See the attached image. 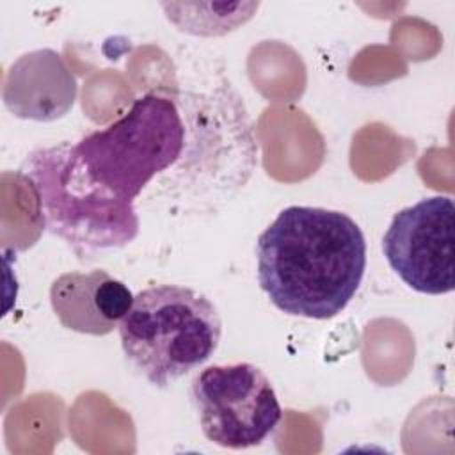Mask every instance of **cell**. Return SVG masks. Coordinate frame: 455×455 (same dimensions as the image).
I'll return each instance as SVG.
<instances>
[{
    "instance_id": "5",
    "label": "cell",
    "mask_w": 455,
    "mask_h": 455,
    "mask_svg": "<svg viewBox=\"0 0 455 455\" xmlns=\"http://www.w3.org/2000/svg\"><path fill=\"white\" fill-rule=\"evenodd\" d=\"M192 402L204 437L229 450L261 444L283 418L270 379L251 363L201 370L192 379Z\"/></svg>"
},
{
    "instance_id": "2",
    "label": "cell",
    "mask_w": 455,
    "mask_h": 455,
    "mask_svg": "<svg viewBox=\"0 0 455 455\" xmlns=\"http://www.w3.org/2000/svg\"><path fill=\"white\" fill-rule=\"evenodd\" d=\"M117 331L132 370L149 384L167 387L213 355L222 322L215 304L197 290L155 284L133 297Z\"/></svg>"
},
{
    "instance_id": "1",
    "label": "cell",
    "mask_w": 455,
    "mask_h": 455,
    "mask_svg": "<svg viewBox=\"0 0 455 455\" xmlns=\"http://www.w3.org/2000/svg\"><path fill=\"white\" fill-rule=\"evenodd\" d=\"M366 268V242L343 212L288 206L256 242V272L270 302L291 316L327 320L355 295Z\"/></svg>"
},
{
    "instance_id": "9",
    "label": "cell",
    "mask_w": 455,
    "mask_h": 455,
    "mask_svg": "<svg viewBox=\"0 0 455 455\" xmlns=\"http://www.w3.org/2000/svg\"><path fill=\"white\" fill-rule=\"evenodd\" d=\"M167 20L192 36H224L247 23L258 11V2L233 4H162Z\"/></svg>"
},
{
    "instance_id": "6",
    "label": "cell",
    "mask_w": 455,
    "mask_h": 455,
    "mask_svg": "<svg viewBox=\"0 0 455 455\" xmlns=\"http://www.w3.org/2000/svg\"><path fill=\"white\" fill-rule=\"evenodd\" d=\"M391 270L412 290L444 295L455 288V204L432 196L400 210L382 238Z\"/></svg>"
},
{
    "instance_id": "7",
    "label": "cell",
    "mask_w": 455,
    "mask_h": 455,
    "mask_svg": "<svg viewBox=\"0 0 455 455\" xmlns=\"http://www.w3.org/2000/svg\"><path fill=\"white\" fill-rule=\"evenodd\" d=\"M76 80L62 57L50 50L21 55L9 69L4 103L18 117L55 121L66 116L76 98Z\"/></svg>"
},
{
    "instance_id": "8",
    "label": "cell",
    "mask_w": 455,
    "mask_h": 455,
    "mask_svg": "<svg viewBox=\"0 0 455 455\" xmlns=\"http://www.w3.org/2000/svg\"><path fill=\"white\" fill-rule=\"evenodd\" d=\"M130 288L105 270L68 272L50 288L52 307L66 329L84 334H108L133 304Z\"/></svg>"
},
{
    "instance_id": "3",
    "label": "cell",
    "mask_w": 455,
    "mask_h": 455,
    "mask_svg": "<svg viewBox=\"0 0 455 455\" xmlns=\"http://www.w3.org/2000/svg\"><path fill=\"white\" fill-rule=\"evenodd\" d=\"M20 171L36 196L43 226L78 256L121 249L139 235L133 203L96 183L71 142L30 151Z\"/></svg>"
},
{
    "instance_id": "4",
    "label": "cell",
    "mask_w": 455,
    "mask_h": 455,
    "mask_svg": "<svg viewBox=\"0 0 455 455\" xmlns=\"http://www.w3.org/2000/svg\"><path fill=\"white\" fill-rule=\"evenodd\" d=\"M185 140V123L176 103L148 92L116 123L84 135L73 149L96 183L133 203L156 174L180 160Z\"/></svg>"
}]
</instances>
